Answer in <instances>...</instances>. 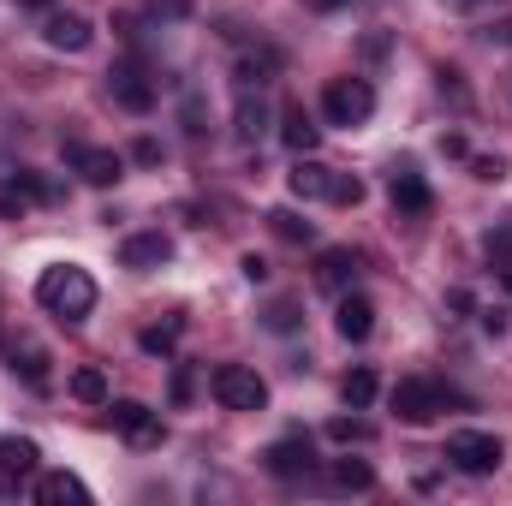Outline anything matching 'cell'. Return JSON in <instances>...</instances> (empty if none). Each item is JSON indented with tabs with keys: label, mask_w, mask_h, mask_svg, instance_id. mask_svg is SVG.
<instances>
[{
	"label": "cell",
	"mask_w": 512,
	"mask_h": 506,
	"mask_svg": "<svg viewBox=\"0 0 512 506\" xmlns=\"http://www.w3.org/2000/svg\"><path fill=\"white\" fill-rule=\"evenodd\" d=\"M36 304L48 310V316H60V322H84L90 310H96V280H90V268H78V262H54V268H42V280H36Z\"/></svg>",
	"instance_id": "cell-1"
},
{
	"label": "cell",
	"mask_w": 512,
	"mask_h": 506,
	"mask_svg": "<svg viewBox=\"0 0 512 506\" xmlns=\"http://www.w3.org/2000/svg\"><path fill=\"white\" fill-rule=\"evenodd\" d=\"M370 114H376V90H370V78H328V90H322V120L328 126H370Z\"/></svg>",
	"instance_id": "cell-2"
},
{
	"label": "cell",
	"mask_w": 512,
	"mask_h": 506,
	"mask_svg": "<svg viewBox=\"0 0 512 506\" xmlns=\"http://www.w3.org/2000/svg\"><path fill=\"white\" fill-rule=\"evenodd\" d=\"M393 411H399V423H411V429H423V423H435L447 405H453V393L441 387V381H429V376H405V381H393Z\"/></svg>",
	"instance_id": "cell-3"
},
{
	"label": "cell",
	"mask_w": 512,
	"mask_h": 506,
	"mask_svg": "<svg viewBox=\"0 0 512 506\" xmlns=\"http://www.w3.org/2000/svg\"><path fill=\"white\" fill-rule=\"evenodd\" d=\"M501 459H507V447H501V435H489V429H459V435H447V465L465 471V477H489V471H501Z\"/></svg>",
	"instance_id": "cell-4"
},
{
	"label": "cell",
	"mask_w": 512,
	"mask_h": 506,
	"mask_svg": "<svg viewBox=\"0 0 512 506\" xmlns=\"http://www.w3.org/2000/svg\"><path fill=\"white\" fill-rule=\"evenodd\" d=\"M209 387H215V399H221L227 411H262V405H268V381L256 376L251 364H215Z\"/></svg>",
	"instance_id": "cell-5"
},
{
	"label": "cell",
	"mask_w": 512,
	"mask_h": 506,
	"mask_svg": "<svg viewBox=\"0 0 512 506\" xmlns=\"http://www.w3.org/2000/svg\"><path fill=\"white\" fill-rule=\"evenodd\" d=\"M42 471V447L30 435H0V501H12L18 489H30Z\"/></svg>",
	"instance_id": "cell-6"
},
{
	"label": "cell",
	"mask_w": 512,
	"mask_h": 506,
	"mask_svg": "<svg viewBox=\"0 0 512 506\" xmlns=\"http://www.w3.org/2000/svg\"><path fill=\"white\" fill-rule=\"evenodd\" d=\"M108 411H114V429L126 435V447H137V453H149V447H161V441H167L161 411H149L143 399H108Z\"/></svg>",
	"instance_id": "cell-7"
},
{
	"label": "cell",
	"mask_w": 512,
	"mask_h": 506,
	"mask_svg": "<svg viewBox=\"0 0 512 506\" xmlns=\"http://www.w3.org/2000/svg\"><path fill=\"white\" fill-rule=\"evenodd\" d=\"M66 167L84 185H96V191H108V185L126 179V155L120 149H96V143H66Z\"/></svg>",
	"instance_id": "cell-8"
},
{
	"label": "cell",
	"mask_w": 512,
	"mask_h": 506,
	"mask_svg": "<svg viewBox=\"0 0 512 506\" xmlns=\"http://www.w3.org/2000/svg\"><path fill=\"white\" fill-rule=\"evenodd\" d=\"M387 197H393V215H399V221H423V215L435 209V191H429V179H423L417 167H393Z\"/></svg>",
	"instance_id": "cell-9"
},
{
	"label": "cell",
	"mask_w": 512,
	"mask_h": 506,
	"mask_svg": "<svg viewBox=\"0 0 512 506\" xmlns=\"http://www.w3.org/2000/svg\"><path fill=\"white\" fill-rule=\"evenodd\" d=\"M262 465H268V477L298 483V477L316 471V447H310V435H286V441H274V447L262 453Z\"/></svg>",
	"instance_id": "cell-10"
},
{
	"label": "cell",
	"mask_w": 512,
	"mask_h": 506,
	"mask_svg": "<svg viewBox=\"0 0 512 506\" xmlns=\"http://www.w3.org/2000/svg\"><path fill=\"white\" fill-rule=\"evenodd\" d=\"M161 262H173V239H167L161 227L131 233L126 245H120V268H131V274H149V268H161Z\"/></svg>",
	"instance_id": "cell-11"
},
{
	"label": "cell",
	"mask_w": 512,
	"mask_h": 506,
	"mask_svg": "<svg viewBox=\"0 0 512 506\" xmlns=\"http://www.w3.org/2000/svg\"><path fill=\"white\" fill-rule=\"evenodd\" d=\"M90 36H96V30H90V18H84V12H48V18H42V42H48V48H60V54H84V48H90Z\"/></svg>",
	"instance_id": "cell-12"
},
{
	"label": "cell",
	"mask_w": 512,
	"mask_h": 506,
	"mask_svg": "<svg viewBox=\"0 0 512 506\" xmlns=\"http://www.w3.org/2000/svg\"><path fill=\"white\" fill-rule=\"evenodd\" d=\"M334 334H340L346 346H364V340L376 334V304H370L364 292H346L340 310H334Z\"/></svg>",
	"instance_id": "cell-13"
},
{
	"label": "cell",
	"mask_w": 512,
	"mask_h": 506,
	"mask_svg": "<svg viewBox=\"0 0 512 506\" xmlns=\"http://www.w3.org/2000/svg\"><path fill=\"white\" fill-rule=\"evenodd\" d=\"M108 90H114V102H120L126 114H149V108H155V84H149L137 66H114V72H108Z\"/></svg>",
	"instance_id": "cell-14"
},
{
	"label": "cell",
	"mask_w": 512,
	"mask_h": 506,
	"mask_svg": "<svg viewBox=\"0 0 512 506\" xmlns=\"http://www.w3.org/2000/svg\"><path fill=\"white\" fill-rule=\"evenodd\" d=\"M30 495H36L42 506H90V489H84L72 471H36Z\"/></svg>",
	"instance_id": "cell-15"
},
{
	"label": "cell",
	"mask_w": 512,
	"mask_h": 506,
	"mask_svg": "<svg viewBox=\"0 0 512 506\" xmlns=\"http://www.w3.org/2000/svg\"><path fill=\"white\" fill-rule=\"evenodd\" d=\"M286 185H292V197H304V203H328V191H334V167H322V161L298 155V161H292V173H286Z\"/></svg>",
	"instance_id": "cell-16"
},
{
	"label": "cell",
	"mask_w": 512,
	"mask_h": 506,
	"mask_svg": "<svg viewBox=\"0 0 512 506\" xmlns=\"http://www.w3.org/2000/svg\"><path fill=\"white\" fill-rule=\"evenodd\" d=\"M280 143H286L292 155H310V149L322 143V126L304 114V102H286V108H280Z\"/></svg>",
	"instance_id": "cell-17"
},
{
	"label": "cell",
	"mask_w": 512,
	"mask_h": 506,
	"mask_svg": "<svg viewBox=\"0 0 512 506\" xmlns=\"http://www.w3.org/2000/svg\"><path fill=\"white\" fill-rule=\"evenodd\" d=\"M352 280H358V251L334 245V251L316 256V286H328V292H346Z\"/></svg>",
	"instance_id": "cell-18"
},
{
	"label": "cell",
	"mask_w": 512,
	"mask_h": 506,
	"mask_svg": "<svg viewBox=\"0 0 512 506\" xmlns=\"http://www.w3.org/2000/svg\"><path fill=\"white\" fill-rule=\"evenodd\" d=\"M6 358H12V376H24L30 387H48V352L36 346V340H18V346H6Z\"/></svg>",
	"instance_id": "cell-19"
},
{
	"label": "cell",
	"mask_w": 512,
	"mask_h": 506,
	"mask_svg": "<svg viewBox=\"0 0 512 506\" xmlns=\"http://www.w3.org/2000/svg\"><path fill=\"white\" fill-rule=\"evenodd\" d=\"M233 131H239V143H256V137L268 131V102H262L256 90H239V108H233Z\"/></svg>",
	"instance_id": "cell-20"
},
{
	"label": "cell",
	"mask_w": 512,
	"mask_h": 506,
	"mask_svg": "<svg viewBox=\"0 0 512 506\" xmlns=\"http://www.w3.org/2000/svg\"><path fill=\"white\" fill-rule=\"evenodd\" d=\"M274 72H280V48H251V54H239V90H262Z\"/></svg>",
	"instance_id": "cell-21"
},
{
	"label": "cell",
	"mask_w": 512,
	"mask_h": 506,
	"mask_svg": "<svg viewBox=\"0 0 512 506\" xmlns=\"http://www.w3.org/2000/svg\"><path fill=\"white\" fill-rule=\"evenodd\" d=\"M376 393H382V381H376V370H364V364L340 381V399H346V411H370V405H376Z\"/></svg>",
	"instance_id": "cell-22"
},
{
	"label": "cell",
	"mask_w": 512,
	"mask_h": 506,
	"mask_svg": "<svg viewBox=\"0 0 512 506\" xmlns=\"http://www.w3.org/2000/svg\"><path fill=\"white\" fill-rule=\"evenodd\" d=\"M268 233L286 239V245H310L316 239V221H304L298 209H268Z\"/></svg>",
	"instance_id": "cell-23"
},
{
	"label": "cell",
	"mask_w": 512,
	"mask_h": 506,
	"mask_svg": "<svg viewBox=\"0 0 512 506\" xmlns=\"http://www.w3.org/2000/svg\"><path fill=\"white\" fill-rule=\"evenodd\" d=\"M72 399H78V405H108V399H114V393H108V370H96V364L72 370Z\"/></svg>",
	"instance_id": "cell-24"
},
{
	"label": "cell",
	"mask_w": 512,
	"mask_h": 506,
	"mask_svg": "<svg viewBox=\"0 0 512 506\" xmlns=\"http://www.w3.org/2000/svg\"><path fill=\"white\" fill-rule=\"evenodd\" d=\"M328 483H334V489H352V495H364V489H376V471H370L364 459H334Z\"/></svg>",
	"instance_id": "cell-25"
},
{
	"label": "cell",
	"mask_w": 512,
	"mask_h": 506,
	"mask_svg": "<svg viewBox=\"0 0 512 506\" xmlns=\"http://www.w3.org/2000/svg\"><path fill=\"white\" fill-rule=\"evenodd\" d=\"M179 328H185V322H179V316H167L161 328H143V334H137V346H143L149 358H167V352H173V340H179Z\"/></svg>",
	"instance_id": "cell-26"
},
{
	"label": "cell",
	"mask_w": 512,
	"mask_h": 506,
	"mask_svg": "<svg viewBox=\"0 0 512 506\" xmlns=\"http://www.w3.org/2000/svg\"><path fill=\"white\" fill-rule=\"evenodd\" d=\"M370 435H376V429H370L364 417H334V423H328V441H334V447H364Z\"/></svg>",
	"instance_id": "cell-27"
},
{
	"label": "cell",
	"mask_w": 512,
	"mask_h": 506,
	"mask_svg": "<svg viewBox=\"0 0 512 506\" xmlns=\"http://www.w3.org/2000/svg\"><path fill=\"white\" fill-rule=\"evenodd\" d=\"M328 203H340V209H358V203H364V179H352V173H334V191H328Z\"/></svg>",
	"instance_id": "cell-28"
},
{
	"label": "cell",
	"mask_w": 512,
	"mask_h": 506,
	"mask_svg": "<svg viewBox=\"0 0 512 506\" xmlns=\"http://www.w3.org/2000/svg\"><path fill=\"white\" fill-rule=\"evenodd\" d=\"M262 322H268V334H292V328H298V304H292V298H274Z\"/></svg>",
	"instance_id": "cell-29"
},
{
	"label": "cell",
	"mask_w": 512,
	"mask_h": 506,
	"mask_svg": "<svg viewBox=\"0 0 512 506\" xmlns=\"http://www.w3.org/2000/svg\"><path fill=\"white\" fill-rule=\"evenodd\" d=\"M483 251H489L495 268H507V262H512V221H507V227H495V233L483 239Z\"/></svg>",
	"instance_id": "cell-30"
},
{
	"label": "cell",
	"mask_w": 512,
	"mask_h": 506,
	"mask_svg": "<svg viewBox=\"0 0 512 506\" xmlns=\"http://www.w3.org/2000/svg\"><path fill=\"white\" fill-rule=\"evenodd\" d=\"M471 173H477L483 185H501V179H507V161H501V155H477V161H471Z\"/></svg>",
	"instance_id": "cell-31"
},
{
	"label": "cell",
	"mask_w": 512,
	"mask_h": 506,
	"mask_svg": "<svg viewBox=\"0 0 512 506\" xmlns=\"http://www.w3.org/2000/svg\"><path fill=\"white\" fill-rule=\"evenodd\" d=\"M483 36H489V42H501V48H512V18H495Z\"/></svg>",
	"instance_id": "cell-32"
},
{
	"label": "cell",
	"mask_w": 512,
	"mask_h": 506,
	"mask_svg": "<svg viewBox=\"0 0 512 506\" xmlns=\"http://www.w3.org/2000/svg\"><path fill=\"white\" fill-rule=\"evenodd\" d=\"M483 328H489V334L501 340V334H507V310H483Z\"/></svg>",
	"instance_id": "cell-33"
},
{
	"label": "cell",
	"mask_w": 512,
	"mask_h": 506,
	"mask_svg": "<svg viewBox=\"0 0 512 506\" xmlns=\"http://www.w3.org/2000/svg\"><path fill=\"white\" fill-rule=\"evenodd\" d=\"M185 399H191V370H179V376H173V405H185Z\"/></svg>",
	"instance_id": "cell-34"
},
{
	"label": "cell",
	"mask_w": 512,
	"mask_h": 506,
	"mask_svg": "<svg viewBox=\"0 0 512 506\" xmlns=\"http://www.w3.org/2000/svg\"><path fill=\"white\" fill-rule=\"evenodd\" d=\"M239 268H245V280H268V262H262V256H245Z\"/></svg>",
	"instance_id": "cell-35"
},
{
	"label": "cell",
	"mask_w": 512,
	"mask_h": 506,
	"mask_svg": "<svg viewBox=\"0 0 512 506\" xmlns=\"http://www.w3.org/2000/svg\"><path fill=\"white\" fill-rule=\"evenodd\" d=\"M447 6H459V12H471V6H489V0H447Z\"/></svg>",
	"instance_id": "cell-36"
},
{
	"label": "cell",
	"mask_w": 512,
	"mask_h": 506,
	"mask_svg": "<svg viewBox=\"0 0 512 506\" xmlns=\"http://www.w3.org/2000/svg\"><path fill=\"white\" fill-rule=\"evenodd\" d=\"M24 6H36V12H54V0H24Z\"/></svg>",
	"instance_id": "cell-37"
}]
</instances>
